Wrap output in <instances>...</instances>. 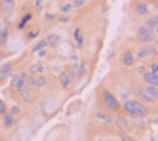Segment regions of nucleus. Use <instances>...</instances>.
Masks as SVG:
<instances>
[{
    "instance_id": "1a4fd4ad",
    "label": "nucleus",
    "mask_w": 158,
    "mask_h": 141,
    "mask_svg": "<svg viewBox=\"0 0 158 141\" xmlns=\"http://www.w3.org/2000/svg\"><path fill=\"white\" fill-rule=\"evenodd\" d=\"M120 63L124 65V67H133L135 63H137V57H135V52L133 50H124L122 52V55H120Z\"/></svg>"
},
{
    "instance_id": "a19ab883",
    "label": "nucleus",
    "mask_w": 158,
    "mask_h": 141,
    "mask_svg": "<svg viewBox=\"0 0 158 141\" xmlns=\"http://www.w3.org/2000/svg\"><path fill=\"white\" fill-rule=\"evenodd\" d=\"M156 14H158V2H156Z\"/></svg>"
},
{
    "instance_id": "bb28decb",
    "label": "nucleus",
    "mask_w": 158,
    "mask_h": 141,
    "mask_svg": "<svg viewBox=\"0 0 158 141\" xmlns=\"http://www.w3.org/2000/svg\"><path fill=\"white\" fill-rule=\"evenodd\" d=\"M8 36H10V31H6V29L0 31V46H4L8 42Z\"/></svg>"
},
{
    "instance_id": "dca6fc26",
    "label": "nucleus",
    "mask_w": 158,
    "mask_h": 141,
    "mask_svg": "<svg viewBox=\"0 0 158 141\" xmlns=\"http://www.w3.org/2000/svg\"><path fill=\"white\" fill-rule=\"evenodd\" d=\"M2 122H4V126L6 128H14L15 126V122H17V118H15V114H12V113H6V114H2Z\"/></svg>"
},
{
    "instance_id": "2eb2a0df",
    "label": "nucleus",
    "mask_w": 158,
    "mask_h": 141,
    "mask_svg": "<svg viewBox=\"0 0 158 141\" xmlns=\"http://www.w3.org/2000/svg\"><path fill=\"white\" fill-rule=\"evenodd\" d=\"M86 73H88V59H80L76 67V78H82Z\"/></svg>"
},
{
    "instance_id": "4c0bfd02",
    "label": "nucleus",
    "mask_w": 158,
    "mask_h": 141,
    "mask_svg": "<svg viewBox=\"0 0 158 141\" xmlns=\"http://www.w3.org/2000/svg\"><path fill=\"white\" fill-rule=\"evenodd\" d=\"M35 6H36V8H40V6H42V0H35Z\"/></svg>"
},
{
    "instance_id": "c756f323",
    "label": "nucleus",
    "mask_w": 158,
    "mask_h": 141,
    "mask_svg": "<svg viewBox=\"0 0 158 141\" xmlns=\"http://www.w3.org/2000/svg\"><path fill=\"white\" fill-rule=\"evenodd\" d=\"M10 113H12V114H19L21 113V107H19V105H12V107H10Z\"/></svg>"
},
{
    "instance_id": "a211bd4d",
    "label": "nucleus",
    "mask_w": 158,
    "mask_h": 141,
    "mask_svg": "<svg viewBox=\"0 0 158 141\" xmlns=\"http://www.w3.org/2000/svg\"><path fill=\"white\" fill-rule=\"evenodd\" d=\"M145 25L151 27V29L158 27V14H149V15H147L145 17Z\"/></svg>"
},
{
    "instance_id": "58836bf2",
    "label": "nucleus",
    "mask_w": 158,
    "mask_h": 141,
    "mask_svg": "<svg viewBox=\"0 0 158 141\" xmlns=\"http://www.w3.org/2000/svg\"><path fill=\"white\" fill-rule=\"evenodd\" d=\"M154 34H156V36H158V27H154Z\"/></svg>"
},
{
    "instance_id": "5701e85b",
    "label": "nucleus",
    "mask_w": 158,
    "mask_h": 141,
    "mask_svg": "<svg viewBox=\"0 0 158 141\" xmlns=\"http://www.w3.org/2000/svg\"><path fill=\"white\" fill-rule=\"evenodd\" d=\"M48 86V78H46V75H36V88H46Z\"/></svg>"
},
{
    "instance_id": "f257e3e1",
    "label": "nucleus",
    "mask_w": 158,
    "mask_h": 141,
    "mask_svg": "<svg viewBox=\"0 0 158 141\" xmlns=\"http://www.w3.org/2000/svg\"><path fill=\"white\" fill-rule=\"evenodd\" d=\"M122 113H126L128 116H135V118H147L149 116V107L137 97H130L126 101H122Z\"/></svg>"
},
{
    "instance_id": "0eeeda50",
    "label": "nucleus",
    "mask_w": 158,
    "mask_h": 141,
    "mask_svg": "<svg viewBox=\"0 0 158 141\" xmlns=\"http://www.w3.org/2000/svg\"><path fill=\"white\" fill-rule=\"evenodd\" d=\"M10 78H12V80H10V82H12V86H14L17 92L23 90V88H27V73H25V70L15 73V75H12Z\"/></svg>"
},
{
    "instance_id": "c85d7f7f",
    "label": "nucleus",
    "mask_w": 158,
    "mask_h": 141,
    "mask_svg": "<svg viewBox=\"0 0 158 141\" xmlns=\"http://www.w3.org/2000/svg\"><path fill=\"white\" fill-rule=\"evenodd\" d=\"M40 36V29H35V31H29L27 32V40H35Z\"/></svg>"
},
{
    "instance_id": "c03bdc74",
    "label": "nucleus",
    "mask_w": 158,
    "mask_h": 141,
    "mask_svg": "<svg viewBox=\"0 0 158 141\" xmlns=\"http://www.w3.org/2000/svg\"><path fill=\"white\" fill-rule=\"evenodd\" d=\"M32 2H35V0H32Z\"/></svg>"
},
{
    "instance_id": "f3484780",
    "label": "nucleus",
    "mask_w": 158,
    "mask_h": 141,
    "mask_svg": "<svg viewBox=\"0 0 158 141\" xmlns=\"http://www.w3.org/2000/svg\"><path fill=\"white\" fill-rule=\"evenodd\" d=\"M31 17H32V14H31V11H27V14L19 19V23H17V31H25L27 25H29V21H31Z\"/></svg>"
},
{
    "instance_id": "b1692460",
    "label": "nucleus",
    "mask_w": 158,
    "mask_h": 141,
    "mask_svg": "<svg viewBox=\"0 0 158 141\" xmlns=\"http://www.w3.org/2000/svg\"><path fill=\"white\" fill-rule=\"evenodd\" d=\"M73 10H74L73 2H63V4L59 6V11H61V14H67V15H69V14H71Z\"/></svg>"
},
{
    "instance_id": "2f4dec72",
    "label": "nucleus",
    "mask_w": 158,
    "mask_h": 141,
    "mask_svg": "<svg viewBox=\"0 0 158 141\" xmlns=\"http://www.w3.org/2000/svg\"><path fill=\"white\" fill-rule=\"evenodd\" d=\"M84 4H86V0H73V6L74 8H82Z\"/></svg>"
},
{
    "instance_id": "39448f33",
    "label": "nucleus",
    "mask_w": 158,
    "mask_h": 141,
    "mask_svg": "<svg viewBox=\"0 0 158 141\" xmlns=\"http://www.w3.org/2000/svg\"><path fill=\"white\" fill-rule=\"evenodd\" d=\"M114 126L118 128L120 132H124V134H128V132H131V120H130V116L126 114V113H114Z\"/></svg>"
},
{
    "instance_id": "423d86ee",
    "label": "nucleus",
    "mask_w": 158,
    "mask_h": 141,
    "mask_svg": "<svg viewBox=\"0 0 158 141\" xmlns=\"http://www.w3.org/2000/svg\"><path fill=\"white\" fill-rule=\"evenodd\" d=\"M131 92L135 93V97H137L139 101H143L145 105H147V103H154L152 96L149 93V90H147V86H145V84H137V86H131Z\"/></svg>"
},
{
    "instance_id": "4be33fe9",
    "label": "nucleus",
    "mask_w": 158,
    "mask_h": 141,
    "mask_svg": "<svg viewBox=\"0 0 158 141\" xmlns=\"http://www.w3.org/2000/svg\"><path fill=\"white\" fill-rule=\"evenodd\" d=\"M145 86H147V90H149V93L152 96L154 103H158V86L156 84H145Z\"/></svg>"
},
{
    "instance_id": "7ed1b4c3",
    "label": "nucleus",
    "mask_w": 158,
    "mask_h": 141,
    "mask_svg": "<svg viewBox=\"0 0 158 141\" xmlns=\"http://www.w3.org/2000/svg\"><path fill=\"white\" fill-rule=\"evenodd\" d=\"M154 38H156L154 29L147 27L145 23H143V25H139L137 31H135V40H137L139 44H151V42H154Z\"/></svg>"
},
{
    "instance_id": "ddd939ff",
    "label": "nucleus",
    "mask_w": 158,
    "mask_h": 141,
    "mask_svg": "<svg viewBox=\"0 0 158 141\" xmlns=\"http://www.w3.org/2000/svg\"><path fill=\"white\" fill-rule=\"evenodd\" d=\"M59 82H61V88L63 90H69L71 86H73V78L69 76V73H67V70H61V73H59Z\"/></svg>"
},
{
    "instance_id": "7c9ffc66",
    "label": "nucleus",
    "mask_w": 158,
    "mask_h": 141,
    "mask_svg": "<svg viewBox=\"0 0 158 141\" xmlns=\"http://www.w3.org/2000/svg\"><path fill=\"white\" fill-rule=\"evenodd\" d=\"M6 113H8V103L0 101V114H6Z\"/></svg>"
},
{
    "instance_id": "a878e982",
    "label": "nucleus",
    "mask_w": 158,
    "mask_h": 141,
    "mask_svg": "<svg viewBox=\"0 0 158 141\" xmlns=\"http://www.w3.org/2000/svg\"><path fill=\"white\" fill-rule=\"evenodd\" d=\"M17 93H19V97L23 99L25 103H31V101H32V97H31V93H29V90H27V88H23V90H19Z\"/></svg>"
},
{
    "instance_id": "9d476101",
    "label": "nucleus",
    "mask_w": 158,
    "mask_h": 141,
    "mask_svg": "<svg viewBox=\"0 0 158 141\" xmlns=\"http://www.w3.org/2000/svg\"><path fill=\"white\" fill-rule=\"evenodd\" d=\"M95 118L99 120V122H103V124H107V126H114V116H112V113H109V111H97L95 113Z\"/></svg>"
},
{
    "instance_id": "e433bc0d",
    "label": "nucleus",
    "mask_w": 158,
    "mask_h": 141,
    "mask_svg": "<svg viewBox=\"0 0 158 141\" xmlns=\"http://www.w3.org/2000/svg\"><path fill=\"white\" fill-rule=\"evenodd\" d=\"M4 57H6V53H4L2 50H0V63H2V61H4Z\"/></svg>"
},
{
    "instance_id": "c9c22d12",
    "label": "nucleus",
    "mask_w": 158,
    "mask_h": 141,
    "mask_svg": "<svg viewBox=\"0 0 158 141\" xmlns=\"http://www.w3.org/2000/svg\"><path fill=\"white\" fill-rule=\"evenodd\" d=\"M46 19H48V21H52V19H55V14H46Z\"/></svg>"
},
{
    "instance_id": "9b49d317",
    "label": "nucleus",
    "mask_w": 158,
    "mask_h": 141,
    "mask_svg": "<svg viewBox=\"0 0 158 141\" xmlns=\"http://www.w3.org/2000/svg\"><path fill=\"white\" fill-rule=\"evenodd\" d=\"M73 36H74V42H76V48H84L86 40H84L82 27H74V31H73Z\"/></svg>"
},
{
    "instance_id": "473e14b6",
    "label": "nucleus",
    "mask_w": 158,
    "mask_h": 141,
    "mask_svg": "<svg viewBox=\"0 0 158 141\" xmlns=\"http://www.w3.org/2000/svg\"><path fill=\"white\" fill-rule=\"evenodd\" d=\"M36 53H38V57L42 59V57H46V53H48V48H42V50H38Z\"/></svg>"
},
{
    "instance_id": "72a5a7b5",
    "label": "nucleus",
    "mask_w": 158,
    "mask_h": 141,
    "mask_svg": "<svg viewBox=\"0 0 158 141\" xmlns=\"http://www.w3.org/2000/svg\"><path fill=\"white\" fill-rule=\"evenodd\" d=\"M149 70H152V73H158V63H151V67H147Z\"/></svg>"
},
{
    "instance_id": "cd10ccee",
    "label": "nucleus",
    "mask_w": 158,
    "mask_h": 141,
    "mask_svg": "<svg viewBox=\"0 0 158 141\" xmlns=\"http://www.w3.org/2000/svg\"><path fill=\"white\" fill-rule=\"evenodd\" d=\"M133 67H135V73H137V75H143L145 70H147V65H145V61H141V63H135Z\"/></svg>"
},
{
    "instance_id": "aec40b11",
    "label": "nucleus",
    "mask_w": 158,
    "mask_h": 141,
    "mask_svg": "<svg viewBox=\"0 0 158 141\" xmlns=\"http://www.w3.org/2000/svg\"><path fill=\"white\" fill-rule=\"evenodd\" d=\"M29 73L31 75H42V73H46V65H44V63H35L29 69Z\"/></svg>"
},
{
    "instance_id": "20e7f679",
    "label": "nucleus",
    "mask_w": 158,
    "mask_h": 141,
    "mask_svg": "<svg viewBox=\"0 0 158 141\" xmlns=\"http://www.w3.org/2000/svg\"><path fill=\"white\" fill-rule=\"evenodd\" d=\"M158 53V48H156V44H141L139 46V50L135 52V57H137V61H147L149 57L156 55Z\"/></svg>"
},
{
    "instance_id": "f704fd0d",
    "label": "nucleus",
    "mask_w": 158,
    "mask_h": 141,
    "mask_svg": "<svg viewBox=\"0 0 158 141\" xmlns=\"http://www.w3.org/2000/svg\"><path fill=\"white\" fill-rule=\"evenodd\" d=\"M59 21H61V23H67V21H69V15H67V14H61Z\"/></svg>"
},
{
    "instance_id": "6ab92c4d",
    "label": "nucleus",
    "mask_w": 158,
    "mask_h": 141,
    "mask_svg": "<svg viewBox=\"0 0 158 141\" xmlns=\"http://www.w3.org/2000/svg\"><path fill=\"white\" fill-rule=\"evenodd\" d=\"M42 48H48V40H46V38H38L35 44H32L31 52H32V53H36V52H38V50H42Z\"/></svg>"
},
{
    "instance_id": "f8f14e48",
    "label": "nucleus",
    "mask_w": 158,
    "mask_h": 141,
    "mask_svg": "<svg viewBox=\"0 0 158 141\" xmlns=\"http://www.w3.org/2000/svg\"><path fill=\"white\" fill-rule=\"evenodd\" d=\"M15 10V0H0V11L2 14H12Z\"/></svg>"
},
{
    "instance_id": "79ce46f5",
    "label": "nucleus",
    "mask_w": 158,
    "mask_h": 141,
    "mask_svg": "<svg viewBox=\"0 0 158 141\" xmlns=\"http://www.w3.org/2000/svg\"><path fill=\"white\" fill-rule=\"evenodd\" d=\"M156 86H158V80H156Z\"/></svg>"
},
{
    "instance_id": "4468645a",
    "label": "nucleus",
    "mask_w": 158,
    "mask_h": 141,
    "mask_svg": "<svg viewBox=\"0 0 158 141\" xmlns=\"http://www.w3.org/2000/svg\"><path fill=\"white\" fill-rule=\"evenodd\" d=\"M12 73H14L12 63H2V65H0V82L6 80L8 76H12Z\"/></svg>"
},
{
    "instance_id": "6e6552de",
    "label": "nucleus",
    "mask_w": 158,
    "mask_h": 141,
    "mask_svg": "<svg viewBox=\"0 0 158 141\" xmlns=\"http://www.w3.org/2000/svg\"><path fill=\"white\" fill-rule=\"evenodd\" d=\"M133 14L137 15V17H147V15L151 14V4L145 2V0L135 2V4H133Z\"/></svg>"
},
{
    "instance_id": "393cba45",
    "label": "nucleus",
    "mask_w": 158,
    "mask_h": 141,
    "mask_svg": "<svg viewBox=\"0 0 158 141\" xmlns=\"http://www.w3.org/2000/svg\"><path fill=\"white\" fill-rule=\"evenodd\" d=\"M32 88H36V75L27 73V90H32Z\"/></svg>"
},
{
    "instance_id": "f03ea898",
    "label": "nucleus",
    "mask_w": 158,
    "mask_h": 141,
    "mask_svg": "<svg viewBox=\"0 0 158 141\" xmlns=\"http://www.w3.org/2000/svg\"><path fill=\"white\" fill-rule=\"evenodd\" d=\"M99 105L109 113H118L122 111V101L114 92H110L109 88H101L99 90Z\"/></svg>"
},
{
    "instance_id": "412c9836",
    "label": "nucleus",
    "mask_w": 158,
    "mask_h": 141,
    "mask_svg": "<svg viewBox=\"0 0 158 141\" xmlns=\"http://www.w3.org/2000/svg\"><path fill=\"white\" fill-rule=\"evenodd\" d=\"M46 40H48V48H55V46H59V34L52 32L46 36Z\"/></svg>"
},
{
    "instance_id": "37998d69",
    "label": "nucleus",
    "mask_w": 158,
    "mask_h": 141,
    "mask_svg": "<svg viewBox=\"0 0 158 141\" xmlns=\"http://www.w3.org/2000/svg\"><path fill=\"white\" fill-rule=\"evenodd\" d=\"M156 141H158V137H156Z\"/></svg>"
},
{
    "instance_id": "ea45409f",
    "label": "nucleus",
    "mask_w": 158,
    "mask_h": 141,
    "mask_svg": "<svg viewBox=\"0 0 158 141\" xmlns=\"http://www.w3.org/2000/svg\"><path fill=\"white\" fill-rule=\"evenodd\" d=\"M154 40H156V42H154V44H156V48H158V36H156V38H154Z\"/></svg>"
}]
</instances>
